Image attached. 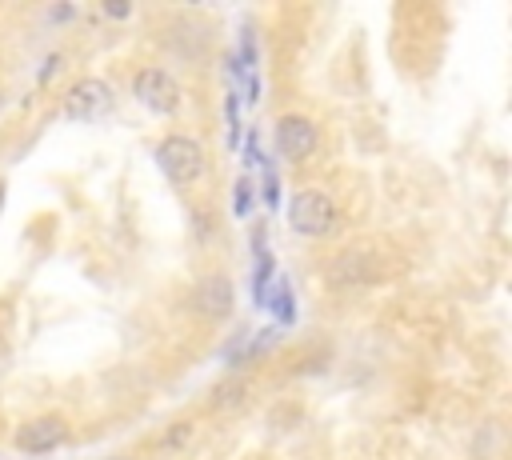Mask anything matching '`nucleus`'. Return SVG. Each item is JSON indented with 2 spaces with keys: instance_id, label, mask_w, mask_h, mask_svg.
Listing matches in <instances>:
<instances>
[{
  "instance_id": "1",
  "label": "nucleus",
  "mask_w": 512,
  "mask_h": 460,
  "mask_svg": "<svg viewBox=\"0 0 512 460\" xmlns=\"http://www.w3.org/2000/svg\"><path fill=\"white\" fill-rule=\"evenodd\" d=\"M288 228L304 240H328L340 232V204L332 200L328 188L308 184L288 200Z\"/></svg>"
},
{
  "instance_id": "2",
  "label": "nucleus",
  "mask_w": 512,
  "mask_h": 460,
  "mask_svg": "<svg viewBox=\"0 0 512 460\" xmlns=\"http://www.w3.org/2000/svg\"><path fill=\"white\" fill-rule=\"evenodd\" d=\"M156 168L164 172L168 184L176 188H192L208 176V152L196 136H184V132H168L160 144H156Z\"/></svg>"
},
{
  "instance_id": "3",
  "label": "nucleus",
  "mask_w": 512,
  "mask_h": 460,
  "mask_svg": "<svg viewBox=\"0 0 512 460\" xmlns=\"http://www.w3.org/2000/svg\"><path fill=\"white\" fill-rule=\"evenodd\" d=\"M132 96H136L140 108H148V112H156V116H176L180 104H184V92H180L176 76H172L168 68H160V64L136 68V76H132Z\"/></svg>"
},
{
  "instance_id": "4",
  "label": "nucleus",
  "mask_w": 512,
  "mask_h": 460,
  "mask_svg": "<svg viewBox=\"0 0 512 460\" xmlns=\"http://www.w3.org/2000/svg\"><path fill=\"white\" fill-rule=\"evenodd\" d=\"M380 276H384V264H380V256L368 252V248H344V252H336V256L328 260V268H324V280H328L332 292L372 288Z\"/></svg>"
},
{
  "instance_id": "5",
  "label": "nucleus",
  "mask_w": 512,
  "mask_h": 460,
  "mask_svg": "<svg viewBox=\"0 0 512 460\" xmlns=\"http://www.w3.org/2000/svg\"><path fill=\"white\" fill-rule=\"evenodd\" d=\"M72 440V424L68 416L60 412H40V416H28L16 432H12V444L20 456H52L56 448H64Z\"/></svg>"
},
{
  "instance_id": "6",
  "label": "nucleus",
  "mask_w": 512,
  "mask_h": 460,
  "mask_svg": "<svg viewBox=\"0 0 512 460\" xmlns=\"http://www.w3.org/2000/svg\"><path fill=\"white\" fill-rule=\"evenodd\" d=\"M272 140H276V156H280L284 164H308V160L316 156V148H320V128H316L308 116L288 112V116L276 120Z\"/></svg>"
},
{
  "instance_id": "7",
  "label": "nucleus",
  "mask_w": 512,
  "mask_h": 460,
  "mask_svg": "<svg viewBox=\"0 0 512 460\" xmlns=\"http://www.w3.org/2000/svg\"><path fill=\"white\" fill-rule=\"evenodd\" d=\"M188 304H192V312H196L200 320L220 324V320H228L232 308H236V288H232V280H228L224 272H208V276H200V280L192 284Z\"/></svg>"
},
{
  "instance_id": "8",
  "label": "nucleus",
  "mask_w": 512,
  "mask_h": 460,
  "mask_svg": "<svg viewBox=\"0 0 512 460\" xmlns=\"http://www.w3.org/2000/svg\"><path fill=\"white\" fill-rule=\"evenodd\" d=\"M112 108V84L108 80H100V76H84V80H76L68 92H64V116L68 120H96V116H104Z\"/></svg>"
},
{
  "instance_id": "9",
  "label": "nucleus",
  "mask_w": 512,
  "mask_h": 460,
  "mask_svg": "<svg viewBox=\"0 0 512 460\" xmlns=\"http://www.w3.org/2000/svg\"><path fill=\"white\" fill-rule=\"evenodd\" d=\"M248 380L244 376H224L220 384H212V392H208V408L212 412H236V408H244V400H248Z\"/></svg>"
},
{
  "instance_id": "10",
  "label": "nucleus",
  "mask_w": 512,
  "mask_h": 460,
  "mask_svg": "<svg viewBox=\"0 0 512 460\" xmlns=\"http://www.w3.org/2000/svg\"><path fill=\"white\" fill-rule=\"evenodd\" d=\"M192 440H196V420L184 416V420H172V424L156 436V452H160V456H180L184 448H192Z\"/></svg>"
},
{
  "instance_id": "11",
  "label": "nucleus",
  "mask_w": 512,
  "mask_h": 460,
  "mask_svg": "<svg viewBox=\"0 0 512 460\" xmlns=\"http://www.w3.org/2000/svg\"><path fill=\"white\" fill-rule=\"evenodd\" d=\"M104 460H132V456H104Z\"/></svg>"
},
{
  "instance_id": "12",
  "label": "nucleus",
  "mask_w": 512,
  "mask_h": 460,
  "mask_svg": "<svg viewBox=\"0 0 512 460\" xmlns=\"http://www.w3.org/2000/svg\"><path fill=\"white\" fill-rule=\"evenodd\" d=\"M0 208H4V184H0Z\"/></svg>"
},
{
  "instance_id": "13",
  "label": "nucleus",
  "mask_w": 512,
  "mask_h": 460,
  "mask_svg": "<svg viewBox=\"0 0 512 460\" xmlns=\"http://www.w3.org/2000/svg\"><path fill=\"white\" fill-rule=\"evenodd\" d=\"M0 108H4V88H0Z\"/></svg>"
}]
</instances>
